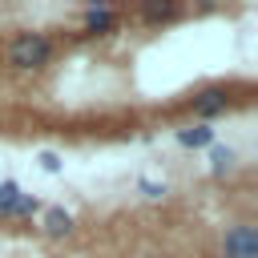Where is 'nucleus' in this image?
<instances>
[{
    "label": "nucleus",
    "instance_id": "nucleus-1",
    "mask_svg": "<svg viewBox=\"0 0 258 258\" xmlns=\"http://www.w3.org/2000/svg\"><path fill=\"white\" fill-rule=\"evenodd\" d=\"M52 56V40L44 32H16L12 44H8V64L20 69V73H32V69H44Z\"/></svg>",
    "mask_w": 258,
    "mask_h": 258
},
{
    "label": "nucleus",
    "instance_id": "nucleus-2",
    "mask_svg": "<svg viewBox=\"0 0 258 258\" xmlns=\"http://www.w3.org/2000/svg\"><path fill=\"white\" fill-rule=\"evenodd\" d=\"M222 250H226V258H258V230L254 226H230Z\"/></svg>",
    "mask_w": 258,
    "mask_h": 258
},
{
    "label": "nucleus",
    "instance_id": "nucleus-3",
    "mask_svg": "<svg viewBox=\"0 0 258 258\" xmlns=\"http://www.w3.org/2000/svg\"><path fill=\"white\" fill-rule=\"evenodd\" d=\"M230 109V93L222 89V85H210V89H202L198 97H194V113L198 117H218V113H226Z\"/></svg>",
    "mask_w": 258,
    "mask_h": 258
},
{
    "label": "nucleus",
    "instance_id": "nucleus-4",
    "mask_svg": "<svg viewBox=\"0 0 258 258\" xmlns=\"http://www.w3.org/2000/svg\"><path fill=\"white\" fill-rule=\"evenodd\" d=\"M69 230H73V214H69V210H60V206L44 210V234L60 238V234H69Z\"/></svg>",
    "mask_w": 258,
    "mask_h": 258
},
{
    "label": "nucleus",
    "instance_id": "nucleus-5",
    "mask_svg": "<svg viewBox=\"0 0 258 258\" xmlns=\"http://www.w3.org/2000/svg\"><path fill=\"white\" fill-rule=\"evenodd\" d=\"M113 24H117V16H113L109 8H89V12H85V28H89V32H109Z\"/></svg>",
    "mask_w": 258,
    "mask_h": 258
},
{
    "label": "nucleus",
    "instance_id": "nucleus-6",
    "mask_svg": "<svg viewBox=\"0 0 258 258\" xmlns=\"http://www.w3.org/2000/svg\"><path fill=\"white\" fill-rule=\"evenodd\" d=\"M177 141L189 145V149H198V145H210V141H214V129H210V125H194V129H181Z\"/></svg>",
    "mask_w": 258,
    "mask_h": 258
},
{
    "label": "nucleus",
    "instance_id": "nucleus-7",
    "mask_svg": "<svg viewBox=\"0 0 258 258\" xmlns=\"http://www.w3.org/2000/svg\"><path fill=\"white\" fill-rule=\"evenodd\" d=\"M36 210V198L32 194H16L8 206H4V214H12V218H24V214H32Z\"/></svg>",
    "mask_w": 258,
    "mask_h": 258
},
{
    "label": "nucleus",
    "instance_id": "nucleus-8",
    "mask_svg": "<svg viewBox=\"0 0 258 258\" xmlns=\"http://www.w3.org/2000/svg\"><path fill=\"white\" fill-rule=\"evenodd\" d=\"M177 12V4H145V20H169Z\"/></svg>",
    "mask_w": 258,
    "mask_h": 258
},
{
    "label": "nucleus",
    "instance_id": "nucleus-9",
    "mask_svg": "<svg viewBox=\"0 0 258 258\" xmlns=\"http://www.w3.org/2000/svg\"><path fill=\"white\" fill-rule=\"evenodd\" d=\"M230 161H234V153L218 145V149H214V173H222V169H230Z\"/></svg>",
    "mask_w": 258,
    "mask_h": 258
},
{
    "label": "nucleus",
    "instance_id": "nucleus-10",
    "mask_svg": "<svg viewBox=\"0 0 258 258\" xmlns=\"http://www.w3.org/2000/svg\"><path fill=\"white\" fill-rule=\"evenodd\" d=\"M40 165H44V169H60V161H56V153H40Z\"/></svg>",
    "mask_w": 258,
    "mask_h": 258
},
{
    "label": "nucleus",
    "instance_id": "nucleus-11",
    "mask_svg": "<svg viewBox=\"0 0 258 258\" xmlns=\"http://www.w3.org/2000/svg\"><path fill=\"white\" fill-rule=\"evenodd\" d=\"M145 258H157V254H145Z\"/></svg>",
    "mask_w": 258,
    "mask_h": 258
}]
</instances>
